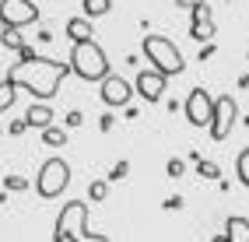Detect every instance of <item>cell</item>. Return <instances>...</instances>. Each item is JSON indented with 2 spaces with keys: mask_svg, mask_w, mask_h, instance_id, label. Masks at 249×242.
Masks as SVG:
<instances>
[{
  "mask_svg": "<svg viewBox=\"0 0 249 242\" xmlns=\"http://www.w3.org/2000/svg\"><path fill=\"white\" fill-rule=\"evenodd\" d=\"M67 74H71V63L39 56L32 46H21V50H18V63L7 70V81H11V85H18V88H25L32 99L49 102L60 91V85H63V77H67Z\"/></svg>",
  "mask_w": 249,
  "mask_h": 242,
  "instance_id": "6da1fadb",
  "label": "cell"
},
{
  "mask_svg": "<svg viewBox=\"0 0 249 242\" xmlns=\"http://www.w3.org/2000/svg\"><path fill=\"white\" fill-rule=\"evenodd\" d=\"M71 70H74L81 81H102L106 74H112V70H109V56H106V50H102L95 39L71 46Z\"/></svg>",
  "mask_w": 249,
  "mask_h": 242,
  "instance_id": "7a4b0ae2",
  "label": "cell"
},
{
  "mask_svg": "<svg viewBox=\"0 0 249 242\" xmlns=\"http://www.w3.org/2000/svg\"><path fill=\"white\" fill-rule=\"evenodd\" d=\"M144 56L151 60V67L161 70L165 77H176V74L186 70V60H182L179 46L172 39H165V35H144Z\"/></svg>",
  "mask_w": 249,
  "mask_h": 242,
  "instance_id": "3957f363",
  "label": "cell"
},
{
  "mask_svg": "<svg viewBox=\"0 0 249 242\" xmlns=\"http://www.w3.org/2000/svg\"><path fill=\"white\" fill-rule=\"evenodd\" d=\"M67 183H71V165L63 158H49V161H42V169H39L36 193L42 200H53V197H60V193L67 190Z\"/></svg>",
  "mask_w": 249,
  "mask_h": 242,
  "instance_id": "277c9868",
  "label": "cell"
},
{
  "mask_svg": "<svg viewBox=\"0 0 249 242\" xmlns=\"http://www.w3.org/2000/svg\"><path fill=\"white\" fill-rule=\"evenodd\" d=\"M235 116H239V102L231 99V95H221V99H214V112H211V137L214 140H228L231 126H235Z\"/></svg>",
  "mask_w": 249,
  "mask_h": 242,
  "instance_id": "5b68a950",
  "label": "cell"
},
{
  "mask_svg": "<svg viewBox=\"0 0 249 242\" xmlns=\"http://www.w3.org/2000/svg\"><path fill=\"white\" fill-rule=\"evenodd\" d=\"M39 21V4L36 0H4L0 4V25L4 28H21Z\"/></svg>",
  "mask_w": 249,
  "mask_h": 242,
  "instance_id": "8992f818",
  "label": "cell"
},
{
  "mask_svg": "<svg viewBox=\"0 0 249 242\" xmlns=\"http://www.w3.org/2000/svg\"><path fill=\"white\" fill-rule=\"evenodd\" d=\"M88 221V207L81 204V200H67L63 204V211L56 218V228H53V242H67L71 232L77 228V225H85Z\"/></svg>",
  "mask_w": 249,
  "mask_h": 242,
  "instance_id": "52a82bcc",
  "label": "cell"
},
{
  "mask_svg": "<svg viewBox=\"0 0 249 242\" xmlns=\"http://www.w3.org/2000/svg\"><path fill=\"white\" fill-rule=\"evenodd\" d=\"M182 109H186L190 126H207V123H211V112H214V99H211L207 88H193Z\"/></svg>",
  "mask_w": 249,
  "mask_h": 242,
  "instance_id": "ba28073f",
  "label": "cell"
},
{
  "mask_svg": "<svg viewBox=\"0 0 249 242\" xmlns=\"http://www.w3.org/2000/svg\"><path fill=\"white\" fill-rule=\"evenodd\" d=\"M214 14H211V4L207 0H200L196 7H190V35L196 42H211L214 39Z\"/></svg>",
  "mask_w": 249,
  "mask_h": 242,
  "instance_id": "9c48e42d",
  "label": "cell"
},
{
  "mask_svg": "<svg viewBox=\"0 0 249 242\" xmlns=\"http://www.w3.org/2000/svg\"><path fill=\"white\" fill-rule=\"evenodd\" d=\"M165 81H169V77H165L161 70H155V67H141V74H137V81H134V91L141 95V99L144 102H158L161 99V95H165Z\"/></svg>",
  "mask_w": 249,
  "mask_h": 242,
  "instance_id": "30bf717a",
  "label": "cell"
},
{
  "mask_svg": "<svg viewBox=\"0 0 249 242\" xmlns=\"http://www.w3.org/2000/svg\"><path fill=\"white\" fill-rule=\"evenodd\" d=\"M130 95H134V85H130V81H123L120 74H106V77H102V102H106L109 109L126 105Z\"/></svg>",
  "mask_w": 249,
  "mask_h": 242,
  "instance_id": "8fae6325",
  "label": "cell"
},
{
  "mask_svg": "<svg viewBox=\"0 0 249 242\" xmlns=\"http://www.w3.org/2000/svg\"><path fill=\"white\" fill-rule=\"evenodd\" d=\"M25 123L32 126V130H46V126L53 123V109H49L46 102H32L25 109Z\"/></svg>",
  "mask_w": 249,
  "mask_h": 242,
  "instance_id": "7c38bea8",
  "label": "cell"
},
{
  "mask_svg": "<svg viewBox=\"0 0 249 242\" xmlns=\"http://www.w3.org/2000/svg\"><path fill=\"white\" fill-rule=\"evenodd\" d=\"M63 32H67V39H71V42H88V39H95L91 18H85V14H77V18H71Z\"/></svg>",
  "mask_w": 249,
  "mask_h": 242,
  "instance_id": "4fadbf2b",
  "label": "cell"
},
{
  "mask_svg": "<svg viewBox=\"0 0 249 242\" xmlns=\"http://www.w3.org/2000/svg\"><path fill=\"white\" fill-rule=\"evenodd\" d=\"M225 239L228 242H249V218H242V214L228 218L225 221Z\"/></svg>",
  "mask_w": 249,
  "mask_h": 242,
  "instance_id": "5bb4252c",
  "label": "cell"
},
{
  "mask_svg": "<svg viewBox=\"0 0 249 242\" xmlns=\"http://www.w3.org/2000/svg\"><path fill=\"white\" fill-rule=\"evenodd\" d=\"M14 99H18V85H11V81L4 77L0 81V112H7L14 105Z\"/></svg>",
  "mask_w": 249,
  "mask_h": 242,
  "instance_id": "9a60e30c",
  "label": "cell"
},
{
  "mask_svg": "<svg viewBox=\"0 0 249 242\" xmlns=\"http://www.w3.org/2000/svg\"><path fill=\"white\" fill-rule=\"evenodd\" d=\"M85 4V18H102L112 11V0H81Z\"/></svg>",
  "mask_w": 249,
  "mask_h": 242,
  "instance_id": "2e32d148",
  "label": "cell"
},
{
  "mask_svg": "<svg viewBox=\"0 0 249 242\" xmlns=\"http://www.w3.org/2000/svg\"><path fill=\"white\" fill-rule=\"evenodd\" d=\"M42 144H49V148H63V144H67V130H60V126L49 123L42 130Z\"/></svg>",
  "mask_w": 249,
  "mask_h": 242,
  "instance_id": "e0dca14e",
  "label": "cell"
},
{
  "mask_svg": "<svg viewBox=\"0 0 249 242\" xmlns=\"http://www.w3.org/2000/svg\"><path fill=\"white\" fill-rule=\"evenodd\" d=\"M67 242H109L106 235H95V232H88V221L85 225H77V228L71 232V239Z\"/></svg>",
  "mask_w": 249,
  "mask_h": 242,
  "instance_id": "ac0fdd59",
  "label": "cell"
},
{
  "mask_svg": "<svg viewBox=\"0 0 249 242\" xmlns=\"http://www.w3.org/2000/svg\"><path fill=\"white\" fill-rule=\"evenodd\" d=\"M0 42H4L7 50H14V53H18L21 46H25V42H21V32H18V28H4V32H0Z\"/></svg>",
  "mask_w": 249,
  "mask_h": 242,
  "instance_id": "d6986e66",
  "label": "cell"
},
{
  "mask_svg": "<svg viewBox=\"0 0 249 242\" xmlns=\"http://www.w3.org/2000/svg\"><path fill=\"white\" fill-rule=\"evenodd\" d=\"M196 172H200L204 179H221V169L214 165L211 158H196Z\"/></svg>",
  "mask_w": 249,
  "mask_h": 242,
  "instance_id": "ffe728a7",
  "label": "cell"
},
{
  "mask_svg": "<svg viewBox=\"0 0 249 242\" xmlns=\"http://www.w3.org/2000/svg\"><path fill=\"white\" fill-rule=\"evenodd\" d=\"M106 197H109V183H106V179H95V183L88 186V200L98 204V200H106Z\"/></svg>",
  "mask_w": 249,
  "mask_h": 242,
  "instance_id": "44dd1931",
  "label": "cell"
},
{
  "mask_svg": "<svg viewBox=\"0 0 249 242\" xmlns=\"http://www.w3.org/2000/svg\"><path fill=\"white\" fill-rule=\"evenodd\" d=\"M235 169H239V183H242V186H249V148H246V151L239 155Z\"/></svg>",
  "mask_w": 249,
  "mask_h": 242,
  "instance_id": "7402d4cb",
  "label": "cell"
},
{
  "mask_svg": "<svg viewBox=\"0 0 249 242\" xmlns=\"http://www.w3.org/2000/svg\"><path fill=\"white\" fill-rule=\"evenodd\" d=\"M4 190L21 193V190H28V179H21V175H7V179H4Z\"/></svg>",
  "mask_w": 249,
  "mask_h": 242,
  "instance_id": "603a6c76",
  "label": "cell"
},
{
  "mask_svg": "<svg viewBox=\"0 0 249 242\" xmlns=\"http://www.w3.org/2000/svg\"><path fill=\"white\" fill-rule=\"evenodd\" d=\"M165 172H169L172 179H179V175L186 172V161H182V158H169V165H165Z\"/></svg>",
  "mask_w": 249,
  "mask_h": 242,
  "instance_id": "cb8c5ba5",
  "label": "cell"
},
{
  "mask_svg": "<svg viewBox=\"0 0 249 242\" xmlns=\"http://www.w3.org/2000/svg\"><path fill=\"white\" fill-rule=\"evenodd\" d=\"M126 172H130V161H116V165L109 169V179L116 183V179H123V175H126Z\"/></svg>",
  "mask_w": 249,
  "mask_h": 242,
  "instance_id": "d4e9b609",
  "label": "cell"
},
{
  "mask_svg": "<svg viewBox=\"0 0 249 242\" xmlns=\"http://www.w3.org/2000/svg\"><path fill=\"white\" fill-rule=\"evenodd\" d=\"M85 123V116H81V109H71L67 112V126H81Z\"/></svg>",
  "mask_w": 249,
  "mask_h": 242,
  "instance_id": "484cf974",
  "label": "cell"
},
{
  "mask_svg": "<svg viewBox=\"0 0 249 242\" xmlns=\"http://www.w3.org/2000/svg\"><path fill=\"white\" fill-rule=\"evenodd\" d=\"M25 130H28V123H25V120H14V123H11V134H14V137L25 134Z\"/></svg>",
  "mask_w": 249,
  "mask_h": 242,
  "instance_id": "4316f807",
  "label": "cell"
},
{
  "mask_svg": "<svg viewBox=\"0 0 249 242\" xmlns=\"http://www.w3.org/2000/svg\"><path fill=\"white\" fill-rule=\"evenodd\" d=\"M214 56V42H204V50H200V60H211Z\"/></svg>",
  "mask_w": 249,
  "mask_h": 242,
  "instance_id": "83f0119b",
  "label": "cell"
},
{
  "mask_svg": "<svg viewBox=\"0 0 249 242\" xmlns=\"http://www.w3.org/2000/svg\"><path fill=\"white\" fill-rule=\"evenodd\" d=\"M98 126H102V130H112V112H106V116L98 120Z\"/></svg>",
  "mask_w": 249,
  "mask_h": 242,
  "instance_id": "f1b7e54d",
  "label": "cell"
},
{
  "mask_svg": "<svg viewBox=\"0 0 249 242\" xmlns=\"http://www.w3.org/2000/svg\"><path fill=\"white\" fill-rule=\"evenodd\" d=\"M176 4H179V7H186V11H190V7H196V4H200V0H176Z\"/></svg>",
  "mask_w": 249,
  "mask_h": 242,
  "instance_id": "f546056e",
  "label": "cell"
},
{
  "mask_svg": "<svg viewBox=\"0 0 249 242\" xmlns=\"http://www.w3.org/2000/svg\"><path fill=\"white\" fill-rule=\"evenodd\" d=\"M214 242H228V239H225V235H218V239H214Z\"/></svg>",
  "mask_w": 249,
  "mask_h": 242,
  "instance_id": "4dcf8cb0",
  "label": "cell"
},
{
  "mask_svg": "<svg viewBox=\"0 0 249 242\" xmlns=\"http://www.w3.org/2000/svg\"><path fill=\"white\" fill-rule=\"evenodd\" d=\"M246 60H249V53H246Z\"/></svg>",
  "mask_w": 249,
  "mask_h": 242,
  "instance_id": "1f68e13d",
  "label": "cell"
}]
</instances>
